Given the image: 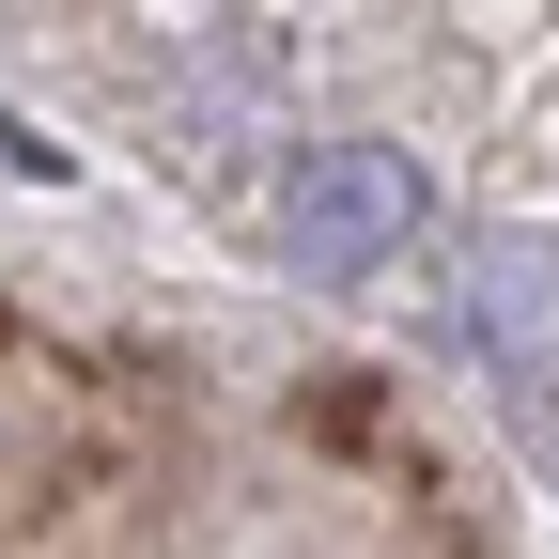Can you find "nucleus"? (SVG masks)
<instances>
[{"mask_svg":"<svg viewBox=\"0 0 559 559\" xmlns=\"http://www.w3.org/2000/svg\"><path fill=\"white\" fill-rule=\"evenodd\" d=\"M404 234H419V171L389 156V140H326V156L296 171V202H280V249H296L311 280H373Z\"/></svg>","mask_w":559,"mask_h":559,"instance_id":"obj_1","label":"nucleus"},{"mask_svg":"<svg viewBox=\"0 0 559 559\" xmlns=\"http://www.w3.org/2000/svg\"><path fill=\"white\" fill-rule=\"evenodd\" d=\"M466 326L498 342L513 373H544V358H559V264H544V249H481V264H466Z\"/></svg>","mask_w":559,"mask_h":559,"instance_id":"obj_2","label":"nucleus"}]
</instances>
